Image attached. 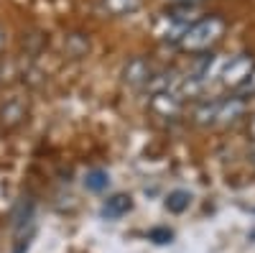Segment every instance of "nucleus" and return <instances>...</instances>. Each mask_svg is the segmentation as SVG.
<instances>
[{
  "instance_id": "39448f33",
  "label": "nucleus",
  "mask_w": 255,
  "mask_h": 253,
  "mask_svg": "<svg viewBox=\"0 0 255 253\" xmlns=\"http://www.w3.org/2000/svg\"><path fill=\"white\" fill-rule=\"evenodd\" d=\"M151 108L163 118H174L181 108V100H179L176 92H156L153 100H151Z\"/></svg>"
},
{
  "instance_id": "9b49d317",
  "label": "nucleus",
  "mask_w": 255,
  "mask_h": 253,
  "mask_svg": "<svg viewBox=\"0 0 255 253\" xmlns=\"http://www.w3.org/2000/svg\"><path fill=\"white\" fill-rule=\"evenodd\" d=\"M217 100L215 102H204L202 108H197V113H194V118H197V123H215L217 120Z\"/></svg>"
},
{
  "instance_id": "f8f14e48",
  "label": "nucleus",
  "mask_w": 255,
  "mask_h": 253,
  "mask_svg": "<svg viewBox=\"0 0 255 253\" xmlns=\"http://www.w3.org/2000/svg\"><path fill=\"white\" fill-rule=\"evenodd\" d=\"M148 238H151L153 243H158V246H166V243H171L174 233L168 228H153L151 233H148Z\"/></svg>"
},
{
  "instance_id": "f03ea898",
  "label": "nucleus",
  "mask_w": 255,
  "mask_h": 253,
  "mask_svg": "<svg viewBox=\"0 0 255 253\" xmlns=\"http://www.w3.org/2000/svg\"><path fill=\"white\" fill-rule=\"evenodd\" d=\"M255 72V59L250 54H238L235 59H230V64L222 72V84L232 90H240L243 84L250 79V74Z\"/></svg>"
},
{
  "instance_id": "4468645a",
  "label": "nucleus",
  "mask_w": 255,
  "mask_h": 253,
  "mask_svg": "<svg viewBox=\"0 0 255 253\" xmlns=\"http://www.w3.org/2000/svg\"><path fill=\"white\" fill-rule=\"evenodd\" d=\"M3 49H5V28L0 26V54H3Z\"/></svg>"
},
{
  "instance_id": "0eeeda50",
  "label": "nucleus",
  "mask_w": 255,
  "mask_h": 253,
  "mask_svg": "<svg viewBox=\"0 0 255 253\" xmlns=\"http://www.w3.org/2000/svg\"><path fill=\"white\" fill-rule=\"evenodd\" d=\"M245 110V102L240 97H230V100H222L217 105V120L220 123H232V120H238Z\"/></svg>"
},
{
  "instance_id": "7ed1b4c3",
  "label": "nucleus",
  "mask_w": 255,
  "mask_h": 253,
  "mask_svg": "<svg viewBox=\"0 0 255 253\" xmlns=\"http://www.w3.org/2000/svg\"><path fill=\"white\" fill-rule=\"evenodd\" d=\"M151 77H153V67L148 64V59H143V56H133L123 69V82L128 87H145V84L151 82Z\"/></svg>"
},
{
  "instance_id": "ddd939ff",
  "label": "nucleus",
  "mask_w": 255,
  "mask_h": 253,
  "mask_svg": "<svg viewBox=\"0 0 255 253\" xmlns=\"http://www.w3.org/2000/svg\"><path fill=\"white\" fill-rule=\"evenodd\" d=\"M199 0H171V5H197Z\"/></svg>"
},
{
  "instance_id": "2eb2a0df",
  "label": "nucleus",
  "mask_w": 255,
  "mask_h": 253,
  "mask_svg": "<svg viewBox=\"0 0 255 253\" xmlns=\"http://www.w3.org/2000/svg\"><path fill=\"white\" fill-rule=\"evenodd\" d=\"M250 131H253V136H255V118H253V125H250Z\"/></svg>"
},
{
  "instance_id": "dca6fc26",
  "label": "nucleus",
  "mask_w": 255,
  "mask_h": 253,
  "mask_svg": "<svg viewBox=\"0 0 255 253\" xmlns=\"http://www.w3.org/2000/svg\"><path fill=\"white\" fill-rule=\"evenodd\" d=\"M253 161H255V159H253Z\"/></svg>"
},
{
  "instance_id": "6e6552de",
  "label": "nucleus",
  "mask_w": 255,
  "mask_h": 253,
  "mask_svg": "<svg viewBox=\"0 0 255 253\" xmlns=\"http://www.w3.org/2000/svg\"><path fill=\"white\" fill-rule=\"evenodd\" d=\"M100 5L110 15H128L140 8V0H100Z\"/></svg>"
},
{
  "instance_id": "f257e3e1",
  "label": "nucleus",
  "mask_w": 255,
  "mask_h": 253,
  "mask_svg": "<svg viewBox=\"0 0 255 253\" xmlns=\"http://www.w3.org/2000/svg\"><path fill=\"white\" fill-rule=\"evenodd\" d=\"M225 28L227 23L220 18V15H207V18H199L194 20L179 38V49L181 51H189V54H199V51H207L217 44V41L225 36Z\"/></svg>"
},
{
  "instance_id": "9d476101",
  "label": "nucleus",
  "mask_w": 255,
  "mask_h": 253,
  "mask_svg": "<svg viewBox=\"0 0 255 253\" xmlns=\"http://www.w3.org/2000/svg\"><path fill=\"white\" fill-rule=\"evenodd\" d=\"M110 184V174L105 172V169H92V172H87V177H84V187L90 189V192H105Z\"/></svg>"
},
{
  "instance_id": "1a4fd4ad",
  "label": "nucleus",
  "mask_w": 255,
  "mask_h": 253,
  "mask_svg": "<svg viewBox=\"0 0 255 253\" xmlns=\"http://www.w3.org/2000/svg\"><path fill=\"white\" fill-rule=\"evenodd\" d=\"M191 205V195L186 192V189H174V192H168L166 197V210L168 213H184V210Z\"/></svg>"
},
{
  "instance_id": "423d86ee",
  "label": "nucleus",
  "mask_w": 255,
  "mask_h": 253,
  "mask_svg": "<svg viewBox=\"0 0 255 253\" xmlns=\"http://www.w3.org/2000/svg\"><path fill=\"white\" fill-rule=\"evenodd\" d=\"M23 118H26V105L20 102L18 97L8 100L3 108H0V123H3L5 128H13V125H18Z\"/></svg>"
},
{
  "instance_id": "20e7f679",
  "label": "nucleus",
  "mask_w": 255,
  "mask_h": 253,
  "mask_svg": "<svg viewBox=\"0 0 255 253\" xmlns=\"http://www.w3.org/2000/svg\"><path fill=\"white\" fill-rule=\"evenodd\" d=\"M133 210V197L130 195H113L105 200L102 205V218H108V220H118L123 215H128Z\"/></svg>"
}]
</instances>
